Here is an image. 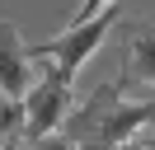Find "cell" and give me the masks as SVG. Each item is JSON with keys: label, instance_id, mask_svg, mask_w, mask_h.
<instances>
[{"label": "cell", "instance_id": "obj_1", "mask_svg": "<svg viewBox=\"0 0 155 150\" xmlns=\"http://www.w3.org/2000/svg\"><path fill=\"white\" fill-rule=\"evenodd\" d=\"M155 122V99H127L113 80H104L66 117V141L75 150H117L141 127Z\"/></svg>", "mask_w": 155, "mask_h": 150}, {"label": "cell", "instance_id": "obj_2", "mask_svg": "<svg viewBox=\"0 0 155 150\" xmlns=\"http://www.w3.org/2000/svg\"><path fill=\"white\" fill-rule=\"evenodd\" d=\"M113 28H117V5H108L104 14L85 19V24H66L52 42H28V61H33V66H52L57 75L75 80L80 66L99 52V42H104Z\"/></svg>", "mask_w": 155, "mask_h": 150}, {"label": "cell", "instance_id": "obj_3", "mask_svg": "<svg viewBox=\"0 0 155 150\" xmlns=\"http://www.w3.org/2000/svg\"><path fill=\"white\" fill-rule=\"evenodd\" d=\"M71 108H75V84L66 75H57L52 66H42L38 80H33V89L24 94V131L33 141L57 136V127H66Z\"/></svg>", "mask_w": 155, "mask_h": 150}, {"label": "cell", "instance_id": "obj_4", "mask_svg": "<svg viewBox=\"0 0 155 150\" xmlns=\"http://www.w3.org/2000/svg\"><path fill=\"white\" fill-rule=\"evenodd\" d=\"M38 66L28 61V42L19 38V28L10 24V19H0V99H19L33 89V80H38Z\"/></svg>", "mask_w": 155, "mask_h": 150}, {"label": "cell", "instance_id": "obj_5", "mask_svg": "<svg viewBox=\"0 0 155 150\" xmlns=\"http://www.w3.org/2000/svg\"><path fill=\"white\" fill-rule=\"evenodd\" d=\"M113 84H155V24H122V75Z\"/></svg>", "mask_w": 155, "mask_h": 150}, {"label": "cell", "instance_id": "obj_6", "mask_svg": "<svg viewBox=\"0 0 155 150\" xmlns=\"http://www.w3.org/2000/svg\"><path fill=\"white\" fill-rule=\"evenodd\" d=\"M24 131V103L19 99H0V145H10Z\"/></svg>", "mask_w": 155, "mask_h": 150}, {"label": "cell", "instance_id": "obj_7", "mask_svg": "<svg viewBox=\"0 0 155 150\" xmlns=\"http://www.w3.org/2000/svg\"><path fill=\"white\" fill-rule=\"evenodd\" d=\"M108 5H117V0H80V5H75V14H71V24H85V19L104 14Z\"/></svg>", "mask_w": 155, "mask_h": 150}, {"label": "cell", "instance_id": "obj_8", "mask_svg": "<svg viewBox=\"0 0 155 150\" xmlns=\"http://www.w3.org/2000/svg\"><path fill=\"white\" fill-rule=\"evenodd\" d=\"M38 150H75V145H71L66 136H42V141H38Z\"/></svg>", "mask_w": 155, "mask_h": 150}, {"label": "cell", "instance_id": "obj_9", "mask_svg": "<svg viewBox=\"0 0 155 150\" xmlns=\"http://www.w3.org/2000/svg\"><path fill=\"white\" fill-rule=\"evenodd\" d=\"M141 145H146V150H155V136H146V141H141Z\"/></svg>", "mask_w": 155, "mask_h": 150}, {"label": "cell", "instance_id": "obj_10", "mask_svg": "<svg viewBox=\"0 0 155 150\" xmlns=\"http://www.w3.org/2000/svg\"><path fill=\"white\" fill-rule=\"evenodd\" d=\"M0 150H14V145H0Z\"/></svg>", "mask_w": 155, "mask_h": 150}]
</instances>
